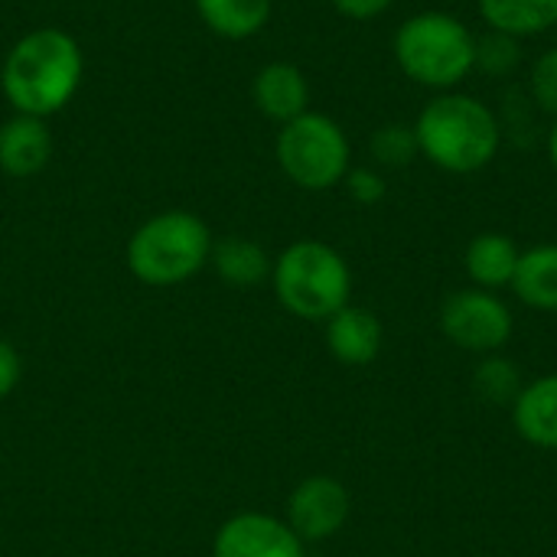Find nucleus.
Instances as JSON below:
<instances>
[{
	"instance_id": "nucleus-10",
	"label": "nucleus",
	"mask_w": 557,
	"mask_h": 557,
	"mask_svg": "<svg viewBox=\"0 0 557 557\" xmlns=\"http://www.w3.org/2000/svg\"><path fill=\"white\" fill-rule=\"evenodd\" d=\"M323 326H326V349L336 362L359 369V366H372L379 359L385 330L372 310L346 304Z\"/></svg>"
},
{
	"instance_id": "nucleus-16",
	"label": "nucleus",
	"mask_w": 557,
	"mask_h": 557,
	"mask_svg": "<svg viewBox=\"0 0 557 557\" xmlns=\"http://www.w3.org/2000/svg\"><path fill=\"white\" fill-rule=\"evenodd\" d=\"M516 297L542 313H557V245L545 242L529 251H522L516 277H512Z\"/></svg>"
},
{
	"instance_id": "nucleus-1",
	"label": "nucleus",
	"mask_w": 557,
	"mask_h": 557,
	"mask_svg": "<svg viewBox=\"0 0 557 557\" xmlns=\"http://www.w3.org/2000/svg\"><path fill=\"white\" fill-rule=\"evenodd\" d=\"M82 72L85 55L78 39L59 26H39L10 46L0 69V88L13 114L49 117L75 98Z\"/></svg>"
},
{
	"instance_id": "nucleus-19",
	"label": "nucleus",
	"mask_w": 557,
	"mask_h": 557,
	"mask_svg": "<svg viewBox=\"0 0 557 557\" xmlns=\"http://www.w3.org/2000/svg\"><path fill=\"white\" fill-rule=\"evenodd\" d=\"M522 388H525L522 369L499 352L483 356L480 366L473 369V392L493 408H512V401L519 398Z\"/></svg>"
},
{
	"instance_id": "nucleus-3",
	"label": "nucleus",
	"mask_w": 557,
	"mask_h": 557,
	"mask_svg": "<svg viewBox=\"0 0 557 557\" xmlns=\"http://www.w3.org/2000/svg\"><path fill=\"white\" fill-rule=\"evenodd\" d=\"M398 69L421 88L457 91L476 69V36L463 20L444 10L408 16L392 42Z\"/></svg>"
},
{
	"instance_id": "nucleus-9",
	"label": "nucleus",
	"mask_w": 557,
	"mask_h": 557,
	"mask_svg": "<svg viewBox=\"0 0 557 557\" xmlns=\"http://www.w3.org/2000/svg\"><path fill=\"white\" fill-rule=\"evenodd\" d=\"M212 557H307V545L281 516L248 509L215 529Z\"/></svg>"
},
{
	"instance_id": "nucleus-8",
	"label": "nucleus",
	"mask_w": 557,
	"mask_h": 557,
	"mask_svg": "<svg viewBox=\"0 0 557 557\" xmlns=\"http://www.w3.org/2000/svg\"><path fill=\"white\" fill-rule=\"evenodd\" d=\"M349 512H352L349 490L336 476L317 473V476L300 480L290 490L284 522L300 535L304 545H310V542H326L339 535L343 525L349 522Z\"/></svg>"
},
{
	"instance_id": "nucleus-22",
	"label": "nucleus",
	"mask_w": 557,
	"mask_h": 557,
	"mask_svg": "<svg viewBox=\"0 0 557 557\" xmlns=\"http://www.w3.org/2000/svg\"><path fill=\"white\" fill-rule=\"evenodd\" d=\"M529 88H532V98L539 101V108L557 117V46L545 49L535 59L532 75H529Z\"/></svg>"
},
{
	"instance_id": "nucleus-17",
	"label": "nucleus",
	"mask_w": 557,
	"mask_h": 557,
	"mask_svg": "<svg viewBox=\"0 0 557 557\" xmlns=\"http://www.w3.org/2000/svg\"><path fill=\"white\" fill-rule=\"evenodd\" d=\"M480 16L506 36H539L557 26V0H480Z\"/></svg>"
},
{
	"instance_id": "nucleus-24",
	"label": "nucleus",
	"mask_w": 557,
	"mask_h": 557,
	"mask_svg": "<svg viewBox=\"0 0 557 557\" xmlns=\"http://www.w3.org/2000/svg\"><path fill=\"white\" fill-rule=\"evenodd\" d=\"M20 379H23V359L13 343L0 339V401L16 392Z\"/></svg>"
},
{
	"instance_id": "nucleus-13",
	"label": "nucleus",
	"mask_w": 557,
	"mask_h": 557,
	"mask_svg": "<svg viewBox=\"0 0 557 557\" xmlns=\"http://www.w3.org/2000/svg\"><path fill=\"white\" fill-rule=\"evenodd\" d=\"M512 424L525 444L539 450H557V372L525 382L512 401Z\"/></svg>"
},
{
	"instance_id": "nucleus-5",
	"label": "nucleus",
	"mask_w": 557,
	"mask_h": 557,
	"mask_svg": "<svg viewBox=\"0 0 557 557\" xmlns=\"http://www.w3.org/2000/svg\"><path fill=\"white\" fill-rule=\"evenodd\" d=\"M271 287L277 304L307 323H326L352 297V271L346 258L317 238L287 245L271 268Z\"/></svg>"
},
{
	"instance_id": "nucleus-11",
	"label": "nucleus",
	"mask_w": 557,
	"mask_h": 557,
	"mask_svg": "<svg viewBox=\"0 0 557 557\" xmlns=\"http://www.w3.org/2000/svg\"><path fill=\"white\" fill-rule=\"evenodd\" d=\"M52 160V131L46 117L13 114L0 124V170L13 180H29Z\"/></svg>"
},
{
	"instance_id": "nucleus-6",
	"label": "nucleus",
	"mask_w": 557,
	"mask_h": 557,
	"mask_svg": "<svg viewBox=\"0 0 557 557\" xmlns=\"http://www.w3.org/2000/svg\"><path fill=\"white\" fill-rule=\"evenodd\" d=\"M274 157L281 173L307 193L339 186L352 166V147L346 131L339 127V121L320 111H304L300 117L281 124Z\"/></svg>"
},
{
	"instance_id": "nucleus-4",
	"label": "nucleus",
	"mask_w": 557,
	"mask_h": 557,
	"mask_svg": "<svg viewBox=\"0 0 557 557\" xmlns=\"http://www.w3.org/2000/svg\"><path fill=\"white\" fill-rule=\"evenodd\" d=\"M206 219L186 209H166L137 225L127 242V271L147 287H176L193 281L212 258Z\"/></svg>"
},
{
	"instance_id": "nucleus-12",
	"label": "nucleus",
	"mask_w": 557,
	"mask_h": 557,
	"mask_svg": "<svg viewBox=\"0 0 557 557\" xmlns=\"http://www.w3.org/2000/svg\"><path fill=\"white\" fill-rule=\"evenodd\" d=\"M251 98L264 117L287 124L310 111V82L304 69L294 62H268L264 69H258L251 82Z\"/></svg>"
},
{
	"instance_id": "nucleus-26",
	"label": "nucleus",
	"mask_w": 557,
	"mask_h": 557,
	"mask_svg": "<svg viewBox=\"0 0 557 557\" xmlns=\"http://www.w3.org/2000/svg\"><path fill=\"white\" fill-rule=\"evenodd\" d=\"M548 160H552V166H555L557 173V117L555 124H552V131H548Z\"/></svg>"
},
{
	"instance_id": "nucleus-7",
	"label": "nucleus",
	"mask_w": 557,
	"mask_h": 557,
	"mask_svg": "<svg viewBox=\"0 0 557 557\" xmlns=\"http://www.w3.org/2000/svg\"><path fill=\"white\" fill-rule=\"evenodd\" d=\"M441 330L457 349L490 356L509 343L516 320L499 294L483 287H467V290H454L441 304Z\"/></svg>"
},
{
	"instance_id": "nucleus-14",
	"label": "nucleus",
	"mask_w": 557,
	"mask_h": 557,
	"mask_svg": "<svg viewBox=\"0 0 557 557\" xmlns=\"http://www.w3.org/2000/svg\"><path fill=\"white\" fill-rule=\"evenodd\" d=\"M519 258H522V251H519V245L509 235L483 232V235H476L467 245L463 264H467V274H470L473 287L499 294L503 287H512Z\"/></svg>"
},
{
	"instance_id": "nucleus-18",
	"label": "nucleus",
	"mask_w": 557,
	"mask_h": 557,
	"mask_svg": "<svg viewBox=\"0 0 557 557\" xmlns=\"http://www.w3.org/2000/svg\"><path fill=\"white\" fill-rule=\"evenodd\" d=\"M274 0H196L199 20L222 39H248L271 20Z\"/></svg>"
},
{
	"instance_id": "nucleus-23",
	"label": "nucleus",
	"mask_w": 557,
	"mask_h": 557,
	"mask_svg": "<svg viewBox=\"0 0 557 557\" xmlns=\"http://www.w3.org/2000/svg\"><path fill=\"white\" fill-rule=\"evenodd\" d=\"M343 186H346L349 199L359 202V206H379L385 199V193H388L385 176L379 170H372V166H349Z\"/></svg>"
},
{
	"instance_id": "nucleus-25",
	"label": "nucleus",
	"mask_w": 557,
	"mask_h": 557,
	"mask_svg": "<svg viewBox=\"0 0 557 557\" xmlns=\"http://www.w3.org/2000/svg\"><path fill=\"white\" fill-rule=\"evenodd\" d=\"M395 0H333V7L349 20H375L382 16Z\"/></svg>"
},
{
	"instance_id": "nucleus-21",
	"label": "nucleus",
	"mask_w": 557,
	"mask_h": 557,
	"mask_svg": "<svg viewBox=\"0 0 557 557\" xmlns=\"http://www.w3.org/2000/svg\"><path fill=\"white\" fill-rule=\"evenodd\" d=\"M519 39L490 29L483 39H476V69L490 72V75H506L519 65Z\"/></svg>"
},
{
	"instance_id": "nucleus-2",
	"label": "nucleus",
	"mask_w": 557,
	"mask_h": 557,
	"mask_svg": "<svg viewBox=\"0 0 557 557\" xmlns=\"http://www.w3.org/2000/svg\"><path fill=\"white\" fill-rule=\"evenodd\" d=\"M421 157L444 173L470 176L490 166L503 147V124L490 104L463 91L434 95L414 121Z\"/></svg>"
},
{
	"instance_id": "nucleus-15",
	"label": "nucleus",
	"mask_w": 557,
	"mask_h": 557,
	"mask_svg": "<svg viewBox=\"0 0 557 557\" xmlns=\"http://www.w3.org/2000/svg\"><path fill=\"white\" fill-rule=\"evenodd\" d=\"M209 264L228 287H258V284L271 281V268H274L264 245H258L255 238H245V235L219 238L212 245Z\"/></svg>"
},
{
	"instance_id": "nucleus-20",
	"label": "nucleus",
	"mask_w": 557,
	"mask_h": 557,
	"mask_svg": "<svg viewBox=\"0 0 557 557\" xmlns=\"http://www.w3.org/2000/svg\"><path fill=\"white\" fill-rule=\"evenodd\" d=\"M369 150H372L375 163L379 166H388V170L411 166L421 157L414 124H382L372 134V140H369Z\"/></svg>"
}]
</instances>
